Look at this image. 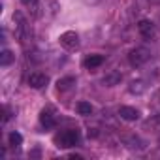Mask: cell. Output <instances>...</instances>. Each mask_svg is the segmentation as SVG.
<instances>
[{
	"mask_svg": "<svg viewBox=\"0 0 160 160\" xmlns=\"http://www.w3.org/2000/svg\"><path fill=\"white\" fill-rule=\"evenodd\" d=\"M13 21H15V36L21 42V45H27V42L30 40V27L27 23V19L23 17L21 12L13 13Z\"/></svg>",
	"mask_w": 160,
	"mask_h": 160,
	"instance_id": "obj_1",
	"label": "cell"
},
{
	"mask_svg": "<svg viewBox=\"0 0 160 160\" xmlns=\"http://www.w3.org/2000/svg\"><path fill=\"white\" fill-rule=\"evenodd\" d=\"M79 143V132L77 130H62L55 136V145L58 149H70Z\"/></svg>",
	"mask_w": 160,
	"mask_h": 160,
	"instance_id": "obj_2",
	"label": "cell"
},
{
	"mask_svg": "<svg viewBox=\"0 0 160 160\" xmlns=\"http://www.w3.org/2000/svg\"><path fill=\"white\" fill-rule=\"evenodd\" d=\"M149 60H151V51H149L147 47H136V49H132L130 55H128V62H130V66H134V68H141V66L147 64Z\"/></svg>",
	"mask_w": 160,
	"mask_h": 160,
	"instance_id": "obj_3",
	"label": "cell"
},
{
	"mask_svg": "<svg viewBox=\"0 0 160 160\" xmlns=\"http://www.w3.org/2000/svg\"><path fill=\"white\" fill-rule=\"evenodd\" d=\"M58 42H60V45H62L66 51H75V49L79 47V36H77V32H73V30L62 32L60 38H58Z\"/></svg>",
	"mask_w": 160,
	"mask_h": 160,
	"instance_id": "obj_4",
	"label": "cell"
},
{
	"mask_svg": "<svg viewBox=\"0 0 160 160\" xmlns=\"http://www.w3.org/2000/svg\"><path fill=\"white\" fill-rule=\"evenodd\" d=\"M49 83V77L45 73H40V72H34L28 75V85L32 89H43L45 85Z\"/></svg>",
	"mask_w": 160,
	"mask_h": 160,
	"instance_id": "obj_5",
	"label": "cell"
},
{
	"mask_svg": "<svg viewBox=\"0 0 160 160\" xmlns=\"http://www.w3.org/2000/svg\"><path fill=\"white\" fill-rule=\"evenodd\" d=\"M104 60H106L104 55H89V57L83 58V66L87 70H94V68H100L104 64Z\"/></svg>",
	"mask_w": 160,
	"mask_h": 160,
	"instance_id": "obj_6",
	"label": "cell"
},
{
	"mask_svg": "<svg viewBox=\"0 0 160 160\" xmlns=\"http://www.w3.org/2000/svg\"><path fill=\"white\" fill-rule=\"evenodd\" d=\"M40 124H42L45 130H49V128H53V126L57 124L55 115H53L51 109H42V113H40Z\"/></svg>",
	"mask_w": 160,
	"mask_h": 160,
	"instance_id": "obj_7",
	"label": "cell"
},
{
	"mask_svg": "<svg viewBox=\"0 0 160 160\" xmlns=\"http://www.w3.org/2000/svg\"><path fill=\"white\" fill-rule=\"evenodd\" d=\"M119 115L124 121H138L139 119V111L136 108H130V106H121L119 108Z\"/></svg>",
	"mask_w": 160,
	"mask_h": 160,
	"instance_id": "obj_8",
	"label": "cell"
},
{
	"mask_svg": "<svg viewBox=\"0 0 160 160\" xmlns=\"http://www.w3.org/2000/svg\"><path fill=\"white\" fill-rule=\"evenodd\" d=\"M138 30H139V34H141L143 38H151V36L154 34V25H152L151 21H147V19H141V21L138 23Z\"/></svg>",
	"mask_w": 160,
	"mask_h": 160,
	"instance_id": "obj_9",
	"label": "cell"
},
{
	"mask_svg": "<svg viewBox=\"0 0 160 160\" xmlns=\"http://www.w3.org/2000/svg\"><path fill=\"white\" fill-rule=\"evenodd\" d=\"M75 85V77H72V75H68V77H62V79H58L57 81V89L58 91H68V89H72Z\"/></svg>",
	"mask_w": 160,
	"mask_h": 160,
	"instance_id": "obj_10",
	"label": "cell"
},
{
	"mask_svg": "<svg viewBox=\"0 0 160 160\" xmlns=\"http://www.w3.org/2000/svg\"><path fill=\"white\" fill-rule=\"evenodd\" d=\"M128 91H130L132 94H143V92L147 91V83L141 81V79H138V81H132L130 87H128Z\"/></svg>",
	"mask_w": 160,
	"mask_h": 160,
	"instance_id": "obj_11",
	"label": "cell"
},
{
	"mask_svg": "<svg viewBox=\"0 0 160 160\" xmlns=\"http://www.w3.org/2000/svg\"><path fill=\"white\" fill-rule=\"evenodd\" d=\"M121 79H122L121 72H111V73H108V75L104 77V85H108V87H113V85L121 83Z\"/></svg>",
	"mask_w": 160,
	"mask_h": 160,
	"instance_id": "obj_12",
	"label": "cell"
},
{
	"mask_svg": "<svg viewBox=\"0 0 160 160\" xmlns=\"http://www.w3.org/2000/svg\"><path fill=\"white\" fill-rule=\"evenodd\" d=\"M75 109H77L79 115H83V117H89V115L92 113V106H91L89 102H79V104L75 106Z\"/></svg>",
	"mask_w": 160,
	"mask_h": 160,
	"instance_id": "obj_13",
	"label": "cell"
},
{
	"mask_svg": "<svg viewBox=\"0 0 160 160\" xmlns=\"http://www.w3.org/2000/svg\"><path fill=\"white\" fill-rule=\"evenodd\" d=\"M13 58H15V55H13L10 49H4L2 53H0V64H2V66L12 64V62H13Z\"/></svg>",
	"mask_w": 160,
	"mask_h": 160,
	"instance_id": "obj_14",
	"label": "cell"
},
{
	"mask_svg": "<svg viewBox=\"0 0 160 160\" xmlns=\"http://www.w3.org/2000/svg\"><path fill=\"white\" fill-rule=\"evenodd\" d=\"M8 139H10V145H12V147H19V145L23 143V136H21L19 132H12V134L8 136Z\"/></svg>",
	"mask_w": 160,
	"mask_h": 160,
	"instance_id": "obj_15",
	"label": "cell"
},
{
	"mask_svg": "<svg viewBox=\"0 0 160 160\" xmlns=\"http://www.w3.org/2000/svg\"><path fill=\"white\" fill-rule=\"evenodd\" d=\"M21 2H23L28 10H32L34 13H38V8H40V2H38V0H21Z\"/></svg>",
	"mask_w": 160,
	"mask_h": 160,
	"instance_id": "obj_16",
	"label": "cell"
},
{
	"mask_svg": "<svg viewBox=\"0 0 160 160\" xmlns=\"http://www.w3.org/2000/svg\"><path fill=\"white\" fill-rule=\"evenodd\" d=\"M149 124H152V126H154L156 130H160V115H156V117H154L152 121H149Z\"/></svg>",
	"mask_w": 160,
	"mask_h": 160,
	"instance_id": "obj_17",
	"label": "cell"
},
{
	"mask_svg": "<svg viewBox=\"0 0 160 160\" xmlns=\"http://www.w3.org/2000/svg\"><path fill=\"white\" fill-rule=\"evenodd\" d=\"M8 119H10V109H8V106H4V119H2V122H8Z\"/></svg>",
	"mask_w": 160,
	"mask_h": 160,
	"instance_id": "obj_18",
	"label": "cell"
},
{
	"mask_svg": "<svg viewBox=\"0 0 160 160\" xmlns=\"http://www.w3.org/2000/svg\"><path fill=\"white\" fill-rule=\"evenodd\" d=\"M87 4H98V2H102V0H85Z\"/></svg>",
	"mask_w": 160,
	"mask_h": 160,
	"instance_id": "obj_19",
	"label": "cell"
}]
</instances>
